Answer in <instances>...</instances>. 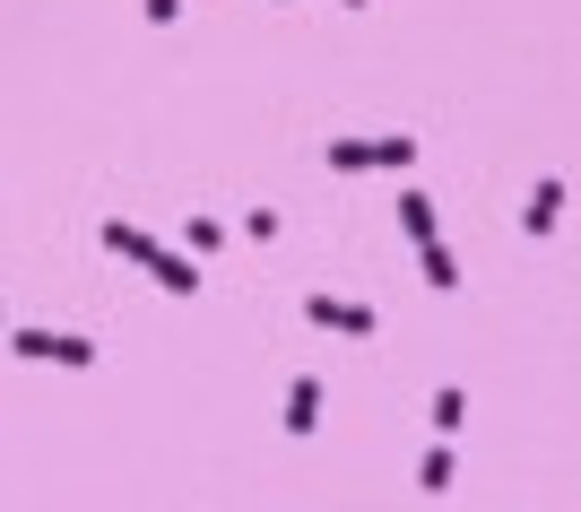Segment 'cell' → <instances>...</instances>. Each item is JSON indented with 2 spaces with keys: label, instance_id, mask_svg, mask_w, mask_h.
Listing matches in <instances>:
<instances>
[{
  "label": "cell",
  "instance_id": "ba28073f",
  "mask_svg": "<svg viewBox=\"0 0 581 512\" xmlns=\"http://www.w3.org/2000/svg\"><path fill=\"white\" fill-rule=\"evenodd\" d=\"M452 469H461V461H452V452H426V469H417V478H426V487H434V496H443V487H452Z\"/></svg>",
  "mask_w": 581,
  "mask_h": 512
},
{
  "label": "cell",
  "instance_id": "6da1fadb",
  "mask_svg": "<svg viewBox=\"0 0 581 512\" xmlns=\"http://www.w3.org/2000/svg\"><path fill=\"white\" fill-rule=\"evenodd\" d=\"M304 322L348 330V339H364V330H373V313H364V304H339V295H304Z\"/></svg>",
  "mask_w": 581,
  "mask_h": 512
},
{
  "label": "cell",
  "instance_id": "7a4b0ae2",
  "mask_svg": "<svg viewBox=\"0 0 581 512\" xmlns=\"http://www.w3.org/2000/svg\"><path fill=\"white\" fill-rule=\"evenodd\" d=\"M322 426V383H295L287 391V434H313Z\"/></svg>",
  "mask_w": 581,
  "mask_h": 512
},
{
  "label": "cell",
  "instance_id": "277c9868",
  "mask_svg": "<svg viewBox=\"0 0 581 512\" xmlns=\"http://www.w3.org/2000/svg\"><path fill=\"white\" fill-rule=\"evenodd\" d=\"M399 218H408V235H417V244H443V235H434V209H426V191H408V200H399Z\"/></svg>",
  "mask_w": 581,
  "mask_h": 512
},
{
  "label": "cell",
  "instance_id": "8992f818",
  "mask_svg": "<svg viewBox=\"0 0 581 512\" xmlns=\"http://www.w3.org/2000/svg\"><path fill=\"white\" fill-rule=\"evenodd\" d=\"M426 278H434V287H461V260L443 253V244H426Z\"/></svg>",
  "mask_w": 581,
  "mask_h": 512
},
{
  "label": "cell",
  "instance_id": "9c48e42d",
  "mask_svg": "<svg viewBox=\"0 0 581 512\" xmlns=\"http://www.w3.org/2000/svg\"><path fill=\"white\" fill-rule=\"evenodd\" d=\"M174 9H183V0H148V18H174Z\"/></svg>",
  "mask_w": 581,
  "mask_h": 512
},
{
  "label": "cell",
  "instance_id": "52a82bcc",
  "mask_svg": "<svg viewBox=\"0 0 581 512\" xmlns=\"http://www.w3.org/2000/svg\"><path fill=\"white\" fill-rule=\"evenodd\" d=\"M330 165H339V174H364V165H373V148H364V139H339V148H330Z\"/></svg>",
  "mask_w": 581,
  "mask_h": 512
},
{
  "label": "cell",
  "instance_id": "5b68a950",
  "mask_svg": "<svg viewBox=\"0 0 581 512\" xmlns=\"http://www.w3.org/2000/svg\"><path fill=\"white\" fill-rule=\"evenodd\" d=\"M148 269H156V278H165L174 295H191V287H200V269H191V260H165V253H148Z\"/></svg>",
  "mask_w": 581,
  "mask_h": 512
},
{
  "label": "cell",
  "instance_id": "3957f363",
  "mask_svg": "<svg viewBox=\"0 0 581 512\" xmlns=\"http://www.w3.org/2000/svg\"><path fill=\"white\" fill-rule=\"evenodd\" d=\"M556 209H565V183H538V200H530V235H547Z\"/></svg>",
  "mask_w": 581,
  "mask_h": 512
}]
</instances>
